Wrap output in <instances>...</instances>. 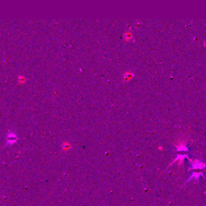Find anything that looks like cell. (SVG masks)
Returning <instances> with one entry per match:
<instances>
[{"label":"cell","mask_w":206,"mask_h":206,"mask_svg":"<svg viewBox=\"0 0 206 206\" xmlns=\"http://www.w3.org/2000/svg\"><path fill=\"white\" fill-rule=\"evenodd\" d=\"M17 139V136L13 132H9L7 135V143L12 144Z\"/></svg>","instance_id":"cell-1"}]
</instances>
